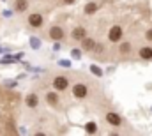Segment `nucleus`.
I'll return each mask as SVG.
<instances>
[{
    "mask_svg": "<svg viewBox=\"0 0 152 136\" xmlns=\"http://www.w3.org/2000/svg\"><path fill=\"white\" fill-rule=\"evenodd\" d=\"M129 51H131V42H122V44H120V53L127 55Z\"/></svg>",
    "mask_w": 152,
    "mask_h": 136,
    "instance_id": "4468645a",
    "label": "nucleus"
},
{
    "mask_svg": "<svg viewBox=\"0 0 152 136\" xmlns=\"http://www.w3.org/2000/svg\"><path fill=\"white\" fill-rule=\"evenodd\" d=\"M28 23H30V27L39 29V27L42 25V16H41L39 12H32V14L28 16Z\"/></svg>",
    "mask_w": 152,
    "mask_h": 136,
    "instance_id": "20e7f679",
    "label": "nucleus"
},
{
    "mask_svg": "<svg viewBox=\"0 0 152 136\" xmlns=\"http://www.w3.org/2000/svg\"><path fill=\"white\" fill-rule=\"evenodd\" d=\"M66 4H73V2H76V0H64Z\"/></svg>",
    "mask_w": 152,
    "mask_h": 136,
    "instance_id": "a211bd4d",
    "label": "nucleus"
},
{
    "mask_svg": "<svg viewBox=\"0 0 152 136\" xmlns=\"http://www.w3.org/2000/svg\"><path fill=\"white\" fill-rule=\"evenodd\" d=\"M46 101L50 102V104H51V106H55V104H57V102H58V96H57V94H55V92H50V94H48V96H46Z\"/></svg>",
    "mask_w": 152,
    "mask_h": 136,
    "instance_id": "f8f14e48",
    "label": "nucleus"
},
{
    "mask_svg": "<svg viewBox=\"0 0 152 136\" xmlns=\"http://www.w3.org/2000/svg\"><path fill=\"white\" fill-rule=\"evenodd\" d=\"M108 39H110L112 42H118V41L122 39V27H118V25L112 27L110 32H108Z\"/></svg>",
    "mask_w": 152,
    "mask_h": 136,
    "instance_id": "f257e3e1",
    "label": "nucleus"
},
{
    "mask_svg": "<svg viewBox=\"0 0 152 136\" xmlns=\"http://www.w3.org/2000/svg\"><path fill=\"white\" fill-rule=\"evenodd\" d=\"M81 48H83L85 51H92V50L96 48V41L90 39V37H85V39L81 41Z\"/></svg>",
    "mask_w": 152,
    "mask_h": 136,
    "instance_id": "6e6552de",
    "label": "nucleus"
},
{
    "mask_svg": "<svg viewBox=\"0 0 152 136\" xmlns=\"http://www.w3.org/2000/svg\"><path fill=\"white\" fill-rule=\"evenodd\" d=\"M14 7H16L18 12H23V11H27L28 2H27V0H16V2H14Z\"/></svg>",
    "mask_w": 152,
    "mask_h": 136,
    "instance_id": "1a4fd4ad",
    "label": "nucleus"
},
{
    "mask_svg": "<svg viewBox=\"0 0 152 136\" xmlns=\"http://www.w3.org/2000/svg\"><path fill=\"white\" fill-rule=\"evenodd\" d=\"M50 37H51L53 41H60V39L64 37V30H62L60 27H57V25H55V27H51V29H50Z\"/></svg>",
    "mask_w": 152,
    "mask_h": 136,
    "instance_id": "423d86ee",
    "label": "nucleus"
},
{
    "mask_svg": "<svg viewBox=\"0 0 152 136\" xmlns=\"http://www.w3.org/2000/svg\"><path fill=\"white\" fill-rule=\"evenodd\" d=\"M145 37H147V41H151V42H152V29H149V30H147Z\"/></svg>",
    "mask_w": 152,
    "mask_h": 136,
    "instance_id": "f3484780",
    "label": "nucleus"
},
{
    "mask_svg": "<svg viewBox=\"0 0 152 136\" xmlns=\"http://www.w3.org/2000/svg\"><path fill=\"white\" fill-rule=\"evenodd\" d=\"M85 131H87V133H90V135H92V133H96V131H97L96 122H88V124L85 126Z\"/></svg>",
    "mask_w": 152,
    "mask_h": 136,
    "instance_id": "2eb2a0df",
    "label": "nucleus"
},
{
    "mask_svg": "<svg viewBox=\"0 0 152 136\" xmlns=\"http://www.w3.org/2000/svg\"><path fill=\"white\" fill-rule=\"evenodd\" d=\"M90 71H92V74H96V76H101V74H103V71L97 67V66H92V67H90Z\"/></svg>",
    "mask_w": 152,
    "mask_h": 136,
    "instance_id": "dca6fc26",
    "label": "nucleus"
},
{
    "mask_svg": "<svg viewBox=\"0 0 152 136\" xmlns=\"http://www.w3.org/2000/svg\"><path fill=\"white\" fill-rule=\"evenodd\" d=\"M140 57L143 60H151L152 58V48H142L140 50Z\"/></svg>",
    "mask_w": 152,
    "mask_h": 136,
    "instance_id": "9d476101",
    "label": "nucleus"
},
{
    "mask_svg": "<svg viewBox=\"0 0 152 136\" xmlns=\"http://www.w3.org/2000/svg\"><path fill=\"white\" fill-rule=\"evenodd\" d=\"M71 35H73V39H75V41H83V39L87 37V30H85L83 27H76Z\"/></svg>",
    "mask_w": 152,
    "mask_h": 136,
    "instance_id": "0eeeda50",
    "label": "nucleus"
},
{
    "mask_svg": "<svg viewBox=\"0 0 152 136\" xmlns=\"http://www.w3.org/2000/svg\"><path fill=\"white\" fill-rule=\"evenodd\" d=\"M106 120H108V124H112V126H115V127H118V126L122 124V118H120L117 113H113V111L106 113Z\"/></svg>",
    "mask_w": 152,
    "mask_h": 136,
    "instance_id": "39448f33",
    "label": "nucleus"
},
{
    "mask_svg": "<svg viewBox=\"0 0 152 136\" xmlns=\"http://www.w3.org/2000/svg\"><path fill=\"white\" fill-rule=\"evenodd\" d=\"M37 102H39V99H37V96H36V94H30V96L27 97V106H30V108H36V106H37Z\"/></svg>",
    "mask_w": 152,
    "mask_h": 136,
    "instance_id": "9b49d317",
    "label": "nucleus"
},
{
    "mask_svg": "<svg viewBox=\"0 0 152 136\" xmlns=\"http://www.w3.org/2000/svg\"><path fill=\"white\" fill-rule=\"evenodd\" d=\"M67 85H69V80H67L66 76H57V78L53 80V87H55L57 90H66Z\"/></svg>",
    "mask_w": 152,
    "mask_h": 136,
    "instance_id": "7ed1b4c3",
    "label": "nucleus"
},
{
    "mask_svg": "<svg viewBox=\"0 0 152 136\" xmlns=\"http://www.w3.org/2000/svg\"><path fill=\"white\" fill-rule=\"evenodd\" d=\"M73 96H75L76 99L87 97V87H85L83 83H76L75 87H73Z\"/></svg>",
    "mask_w": 152,
    "mask_h": 136,
    "instance_id": "f03ea898",
    "label": "nucleus"
},
{
    "mask_svg": "<svg viewBox=\"0 0 152 136\" xmlns=\"http://www.w3.org/2000/svg\"><path fill=\"white\" fill-rule=\"evenodd\" d=\"M96 11H97V4L90 2V4H87V5H85V12H87V14H94Z\"/></svg>",
    "mask_w": 152,
    "mask_h": 136,
    "instance_id": "ddd939ff",
    "label": "nucleus"
}]
</instances>
